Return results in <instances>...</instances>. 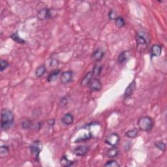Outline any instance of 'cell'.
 <instances>
[{
    "instance_id": "cell-1",
    "label": "cell",
    "mask_w": 167,
    "mask_h": 167,
    "mask_svg": "<svg viewBox=\"0 0 167 167\" xmlns=\"http://www.w3.org/2000/svg\"><path fill=\"white\" fill-rule=\"evenodd\" d=\"M15 116L9 109H3L1 112V127L3 130H8L14 123Z\"/></svg>"
},
{
    "instance_id": "cell-2",
    "label": "cell",
    "mask_w": 167,
    "mask_h": 167,
    "mask_svg": "<svg viewBox=\"0 0 167 167\" xmlns=\"http://www.w3.org/2000/svg\"><path fill=\"white\" fill-rule=\"evenodd\" d=\"M138 126L140 130L142 131H149L153 126L152 118L149 116L141 118L138 121Z\"/></svg>"
},
{
    "instance_id": "cell-3",
    "label": "cell",
    "mask_w": 167,
    "mask_h": 167,
    "mask_svg": "<svg viewBox=\"0 0 167 167\" xmlns=\"http://www.w3.org/2000/svg\"><path fill=\"white\" fill-rule=\"evenodd\" d=\"M30 152L35 161H39V155L43 149V144L40 141H35L29 146Z\"/></svg>"
},
{
    "instance_id": "cell-4",
    "label": "cell",
    "mask_w": 167,
    "mask_h": 167,
    "mask_svg": "<svg viewBox=\"0 0 167 167\" xmlns=\"http://www.w3.org/2000/svg\"><path fill=\"white\" fill-rule=\"evenodd\" d=\"M136 41H137L138 49L141 52H142V51L147 49L148 45V40L142 33H137V35H136Z\"/></svg>"
},
{
    "instance_id": "cell-5",
    "label": "cell",
    "mask_w": 167,
    "mask_h": 167,
    "mask_svg": "<svg viewBox=\"0 0 167 167\" xmlns=\"http://www.w3.org/2000/svg\"><path fill=\"white\" fill-rule=\"evenodd\" d=\"M120 141V137L116 133H112L108 135L105 140V142L112 147H116Z\"/></svg>"
},
{
    "instance_id": "cell-6",
    "label": "cell",
    "mask_w": 167,
    "mask_h": 167,
    "mask_svg": "<svg viewBox=\"0 0 167 167\" xmlns=\"http://www.w3.org/2000/svg\"><path fill=\"white\" fill-rule=\"evenodd\" d=\"M37 17L40 20H45L50 19L52 17V10L50 9L45 8L39 11L37 13Z\"/></svg>"
},
{
    "instance_id": "cell-7",
    "label": "cell",
    "mask_w": 167,
    "mask_h": 167,
    "mask_svg": "<svg viewBox=\"0 0 167 167\" xmlns=\"http://www.w3.org/2000/svg\"><path fill=\"white\" fill-rule=\"evenodd\" d=\"M73 73L72 71H65L61 75V82L63 84H66L72 82L73 79Z\"/></svg>"
},
{
    "instance_id": "cell-8",
    "label": "cell",
    "mask_w": 167,
    "mask_h": 167,
    "mask_svg": "<svg viewBox=\"0 0 167 167\" xmlns=\"http://www.w3.org/2000/svg\"><path fill=\"white\" fill-rule=\"evenodd\" d=\"M136 88H137V84H136L135 80H132L131 82L128 85V86L125 89V91L124 92V97L125 99H127L129 97H130L131 95L133 94L135 92Z\"/></svg>"
},
{
    "instance_id": "cell-9",
    "label": "cell",
    "mask_w": 167,
    "mask_h": 167,
    "mask_svg": "<svg viewBox=\"0 0 167 167\" xmlns=\"http://www.w3.org/2000/svg\"><path fill=\"white\" fill-rule=\"evenodd\" d=\"M104 55V51L101 49H98L95 52L92 54L91 55V60L94 61V62H99L103 58Z\"/></svg>"
},
{
    "instance_id": "cell-10",
    "label": "cell",
    "mask_w": 167,
    "mask_h": 167,
    "mask_svg": "<svg viewBox=\"0 0 167 167\" xmlns=\"http://www.w3.org/2000/svg\"><path fill=\"white\" fill-rule=\"evenodd\" d=\"M90 90L93 91H99L101 90L102 84L101 82L98 78H93L91 83L89 85Z\"/></svg>"
},
{
    "instance_id": "cell-11",
    "label": "cell",
    "mask_w": 167,
    "mask_h": 167,
    "mask_svg": "<svg viewBox=\"0 0 167 167\" xmlns=\"http://www.w3.org/2000/svg\"><path fill=\"white\" fill-rule=\"evenodd\" d=\"M89 151V148L86 146H78L73 150V153L77 156H84Z\"/></svg>"
},
{
    "instance_id": "cell-12",
    "label": "cell",
    "mask_w": 167,
    "mask_h": 167,
    "mask_svg": "<svg viewBox=\"0 0 167 167\" xmlns=\"http://www.w3.org/2000/svg\"><path fill=\"white\" fill-rule=\"evenodd\" d=\"M93 73H92V71H90V72H88L85 77L82 79L81 82H80V85L82 87H87L89 86L90 84L91 83V80H93Z\"/></svg>"
},
{
    "instance_id": "cell-13",
    "label": "cell",
    "mask_w": 167,
    "mask_h": 167,
    "mask_svg": "<svg viewBox=\"0 0 167 167\" xmlns=\"http://www.w3.org/2000/svg\"><path fill=\"white\" fill-rule=\"evenodd\" d=\"M131 57V52L129 50L123 51L118 57V61L120 63H124L126 62Z\"/></svg>"
},
{
    "instance_id": "cell-14",
    "label": "cell",
    "mask_w": 167,
    "mask_h": 167,
    "mask_svg": "<svg viewBox=\"0 0 167 167\" xmlns=\"http://www.w3.org/2000/svg\"><path fill=\"white\" fill-rule=\"evenodd\" d=\"M162 53V47L159 45H153L151 48V57H159Z\"/></svg>"
},
{
    "instance_id": "cell-15",
    "label": "cell",
    "mask_w": 167,
    "mask_h": 167,
    "mask_svg": "<svg viewBox=\"0 0 167 167\" xmlns=\"http://www.w3.org/2000/svg\"><path fill=\"white\" fill-rule=\"evenodd\" d=\"M61 122L65 125H70L74 122V116L71 113H67L61 118Z\"/></svg>"
},
{
    "instance_id": "cell-16",
    "label": "cell",
    "mask_w": 167,
    "mask_h": 167,
    "mask_svg": "<svg viewBox=\"0 0 167 167\" xmlns=\"http://www.w3.org/2000/svg\"><path fill=\"white\" fill-rule=\"evenodd\" d=\"M60 69H55L53 71H52L48 76L47 78V80L49 82H54L55 81L58 76L60 75Z\"/></svg>"
},
{
    "instance_id": "cell-17",
    "label": "cell",
    "mask_w": 167,
    "mask_h": 167,
    "mask_svg": "<svg viewBox=\"0 0 167 167\" xmlns=\"http://www.w3.org/2000/svg\"><path fill=\"white\" fill-rule=\"evenodd\" d=\"M60 165L62 166L65 167H69L74 165V162L73 161H71L67 157V156L63 155L61 157V158L60 159Z\"/></svg>"
},
{
    "instance_id": "cell-18",
    "label": "cell",
    "mask_w": 167,
    "mask_h": 167,
    "mask_svg": "<svg viewBox=\"0 0 167 167\" xmlns=\"http://www.w3.org/2000/svg\"><path fill=\"white\" fill-rule=\"evenodd\" d=\"M119 153V150L116 147H112L110 149H109L107 150L106 153V155L107 157L109 158H113L116 157Z\"/></svg>"
},
{
    "instance_id": "cell-19",
    "label": "cell",
    "mask_w": 167,
    "mask_h": 167,
    "mask_svg": "<svg viewBox=\"0 0 167 167\" xmlns=\"http://www.w3.org/2000/svg\"><path fill=\"white\" fill-rule=\"evenodd\" d=\"M46 71V68L45 65H41L39 66L36 69L35 75L38 78L42 77L44 75V74H45Z\"/></svg>"
},
{
    "instance_id": "cell-20",
    "label": "cell",
    "mask_w": 167,
    "mask_h": 167,
    "mask_svg": "<svg viewBox=\"0 0 167 167\" xmlns=\"http://www.w3.org/2000/svg\"><path fill=\"white\" fill-rule=\"evenodd\" d=\"M138 131L137 129H131V130H129L125 132V137H127L129 138H135L138 136Z\"/></svg>"
},
{
    "instance_id": "cell-21",
    "label": "cell",
    "mask_w": 167,
    "mask_h": 167,
    "mask_svg": "<svg viewBox=\"0 0 167 167\" xmlns=\"http://www.w3.org/2000/svg\"><path fill=\"white\" fill-rule=\"evenodd\" d=\"M103 69V66L100 64H97L93 67V71H92V73H93V77H97L100 75L101 73V71Z\"/></svg>"
},
{
    "instance_id": "cell-22",
    "label": "cell",
    "mask_w": 167,
    "mask_h": 167,
    "mask_svg": "<svg viewBox=\"0 0 167 167\" xmlns=\"http://www.w3.org/2000/svg\"><path fill=\"white\" fill-rule=\"evenodd\" d=\"M115 23H116V27L118 28H123L125 24V20L121 16H118L117 18H116Z\"/></svg>"
},
{
    "instance_id": "cell-23",
    "label": "cell",
    "mask_w": 167,
    "mask_h": 167,
    "mask_svg": "<svg viewBox=\"0 0 167 167\" xmlns=\"http://www.w3.org/2000/svg\"><path fill=\"white\" fill-rule=\"evenodd\" d=\"M11 38L13 40H15V42L18 43H19V44H24V43H25V40H24L23 39H22L21 37H20L18 35V33H13V35H11Z\"/></svg>"
},
{
    "instance_id": "cell-24",
    "label": "cell",
    "mask_w": 167,
    "mask_h": 167,
    "mask_svg": "<svg viewBox=\"0 0 167 167\" xmlns=\"http://www.w3.org/2000/svg\"><path fill=\"white\" fill-rule=\"evenodd\" d=\"M21 126L24 129H28L32 126V122L29 119H26L22 121Z\"/></svg>"
},
{
    "instance_id": "cell-25",
    "label": "cell",
    "mask_w": 167,
    "mask_h": 167,
    "mask_svg": "<svg viewBox=\"0 0 167 167\" xmlns=\"http://www.w3.org/2000/svg\"><path fill=\"white\" fill-rule=\"evenodd\" d=\"M155 146L162 152L166 150V144L163 142H157L155 143Z\"/></svg>"
},
{
    "instance_id": "cell-26",
    "label": "cell",
    "mask_w": 167,
    "mask_h": 167,
    "mask_svg": "<svg viewBox=\"0 0 167 167\" xmlns=\"http://www.w3.org/2000/svg\"><path fill=\"white\" fill-rule=\"evenodd\" d=\"M9 66V63L7 61L4 60H1L0 61V71L2 72V71L6 69Z\"/></svg>"
},
{
    "instance_id": "cell-27",
    "label": "cell",
    "mask_w": 167,
    "mask_h": 167,
    "mask_svg": "<svg viewBox=\"0 0 167 167\" xmlns=\"http://www.w3.org/2000/svg\"><path fill=\"white\" fill-rule=\"evenodd\" d=\"M104 166L108 167H119L120 165L116 161H115V160H111V161H108L106 164L104 165Z\"/></svg>"
},
{
    "instance_id": "cell-28",
    "label": "cell",
    "mask_w": 167,
    "mask_h": 167,
    "mask_svg": "<svg viewBox=\"0 0 167 167\" xmlns=\"http://www.w3.org/2000/svg\"><path fill=\"white\" fill-rule=\"evenodd\" d=\"M9 152V148L6 146H1L0 147V155L1 156L6 155Z\"/></svg>"
},
{
    "instance_id": "cell-29",
    "label": "cell",
    "mask_w": 167,
    "mask_h": 167,
    "mask_svg": "<svg viewBox=\"0 0 167 167\" xmlns=\"http://www.w3.org/2000/svg\"><path fill=\"white\" fill-rule=\"evenodd\" d=\"M67 104H68L67 99L66 97H64L60 100L59 105H60V107L61 108H64V107H65L67 106Z\"/></svg>"
},
{
    "instance_id": "cell-30",
    "label": "cell",
    "mask_w": 167,
    "mask_h": 167,
    "mask_svg": "<svg viewBox=\"0 0 167 167\" xmlns=\"http://www.w3.org/2000/svg\"><path fill=\"white\" fill-rule=\"evenodd\" d=\"M117 14L116 13L114 10H111V11L109 12L108 13V18H110L112 20H116V18H117Z\"/></svg>"
},
{
    "instance_id": "cell-31",
    "label": "cell",
    "mask_w": 167,
    "mask_h": 167,
    "mask_svg": "<svg viewBox=\"0 0 167 167\" xmlns=\"http://www.w3.org/2000/svg\"><path fill=\"white\" fill-rule=\"evenodd\" d=\"M91 137V132H90L89 133H88V135H86L85 136H84V137H81V138H78V140H77L76 142L87 141V140H88V139H90Z\"/></svg>"
},
{
    "instance_id": "cell-32",
    "label": "cell",
    "mask_w": 167,
    "mask_h": 167,
    "mask_svg": "<svg viewBox=\"0 0 167 167\" xmlns=\"http://www.w3.org/2000/svg\"><path fill=\"white\" fill-rule=\"evenodd\" d=\"M43 122H38V123H36V124H35L32 125V126L35 130L39 131V129H40V128L43 127Z\"/></svg>"
},
{
    "instance_id": "cell-33",
    "label": "cell",
    "mask_w": 167,
    "mask_h": 167,
    "mask_svg": "<svg viewBox=\"0 0 167 167\" xmlns=\"http://www.w3.org/2000/svg\"><path fill=\"white\" fill-rule=\"evenodd\" d=\"M47 124L50 126H52L53 127L54 124H55V120H54V119H50V120L47 121Z\"/></svg>"
}]
</instances>
